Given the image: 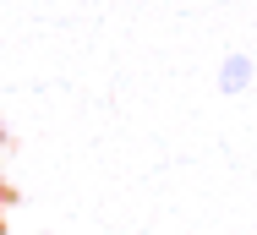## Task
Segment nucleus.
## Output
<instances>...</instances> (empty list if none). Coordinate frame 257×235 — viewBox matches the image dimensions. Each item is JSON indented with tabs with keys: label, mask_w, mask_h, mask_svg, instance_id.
I'll list each match as a JSON object with an SVG mask.
<instances>
[{
	"label": "nucleus",
	"mask_w": 257,
	"mask_h": 235,
	"mask_svg": "<svg viewBox=\"0 0 257 235\" xmlns=\"http://www.w3.org/2000/svg\"><path fill=\"white\" fill-rule=\"evenodd\" d=\"M246 82H252V55H230V60L219 66V88H224V93H241Z\"/></svg>",
	"instance_id": "f257e3e1"
}]
</instances>
